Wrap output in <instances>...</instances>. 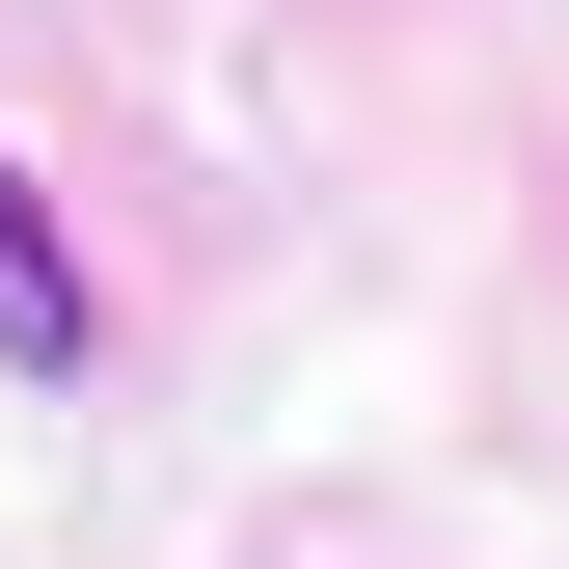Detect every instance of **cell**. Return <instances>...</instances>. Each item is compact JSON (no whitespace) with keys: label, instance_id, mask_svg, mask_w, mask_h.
Returning <instances> with one entry per match:
<instances>
[{"label":"cell","instance_id":"obj_1","mask_svg":"<svg viewBox=\"0 0 569 569\" xmlns=\"http://www.w3.org/2000/svg\"><path fill=\"white\" fill-rule=\"evenodd\" d=\"M0 352H28V380H82V352H109V299H82V244H54L28 163H0Z\"/></svg>","mask_w":569,"mask_h":569}]
</instances>
